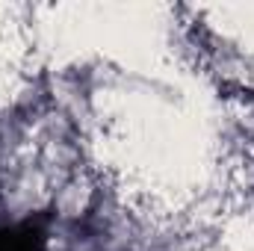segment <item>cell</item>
<instances>
[{"mask_svg": "<svg viewBox=\"0 0 254 251\" xmlns=\"http://www.w3.org/2000/svg\"><path fill=\"white\" fill-rule=\"evenodd\" d=\"M48 231L39 219L0 225V251H45Z\"/></svg>", "mask_w": 254, "mask_h": 251, "instance_id": "1", "label": "cell"}]
</instances>
